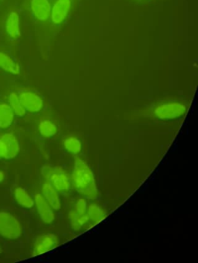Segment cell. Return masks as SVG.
Returning a JSON list of instances; mask_svg holds the SVG:
<instances>
[{
	"mask_svg": "<svg viewBox=\"0 0 198 263\" xmlns=\"http://www.w3.org/2000/svg\"><path fill=\"white\" fill-rule=\"evenodd\" d=\"M72 184L75 190L85 198L95 200L99 196L96 178L92 169L80 157L76 158L72 176Z\"/></svg>",
	"mask_w": 198,
	"mask_h": 263,
	"instance_id": "cell-1",
	"label": "cell"
},
{
	"mask_svg": "<svg viewBox=\"0 0 198 263\" xmlns=\"http://www.w3.org/2000/svg\"><path fill=\"white\" fill-rule=\"evenodd\" d=\"M43 177L60 193L70 190L71 182L66 172L59 167L44 166L41 170Z\"/></svg>",
	"mask_w": 198,
	"mask_h": 263,
	"instance_id": "cell-2",
	"label": "cell"
},
{
	"mask_svg": "<svg viewBox=\"0 0 198 263\" xmlns=\"http://www.w3.org/2000/svg\"><path fill=\"white\" fill-rule=\"evenodd\" d=\"M23 229L17 218L7 212H0V236L8 240H17L22 236Z\"/></svg>",
	"mask_w": 198,
	"mask_h": 263,
	"instance_id": "cell-3",
	"label": "cell"
},
{
	"mask_svg": "<svg viewBox=\"0 0 198 263\" xmlns=\"http://www.w3.org/2000/svg\"><path fill=\"white\" fill-rule=\"evenodd\" d=\"M187 107L183 103L167 102L159 104L153 110L155 117L160 120H173L185 114Z\"/></svg>",
	"mask_w": 198,
	"mask_h": 263,
	"instance_id": "cell-4",
	"label": "cell"
},
{
	"mask_svg": "<svg viewBox=\"0 0 198 263\" xmlns=\"http://www.w3.org/2000/svg\"><path fill=\"white\" fill-rule=\"evenodd\" d=\"M19 97L26 111L37 113L44 108V100L35 92L24 90L19 94Z\"/></svg>",
	"mask_w": 198,
	"mask_h": 263,
	"instance_id": "cell-5",
	"label": "cell"
},
{
	"mask_svg": "<svg viewBox=\"0 0 198 263\" xmlns=\"http://www.w3.org/2000/svg\"><path fill=\"white\" fill-rule=\"evenodd\" d=\"M59 244L57 236L52 233L41 235L36 239L33 248V256L44 254L54 249Z\"/></svg>",
	"mask_w": 198,
	"mask_h": 263,
	"instance_id": "cell-6",
	"label": "cell"
},
{
	"mask_svg": "<svg viewBox=\"0 0 198 263\" xmlns=\"http://www.w3.org/2000/svg\"><path fill=\"white\" fill-rule=\"evenodd\" d=\"M72 6V0H56L50 12L51 22L57 26L62 24L70 13Z\"/></svg>",
	"mask_w": 198,
	"mask_h": 263,
	"instance_id": "cell-7",
	"label": "cell"
},
{
	"mask_svg": "<svg viewBox=\"0 0 198 263\" xmlns=\"http://www.w3.org/2000/svg\"><path fill=\"white\" fill-rule=\"evenodd\" d=\"M0 145L3 149L4 159H13L20 152V144L13 133H6L0 136Z\"/></svg>",
	"mask_w": 198,
	"mask_h": 263,
	"instance_id": "cell-8",
	"label": "cell"
},
{
	"mask_svg": "<svg viewBox=\"0 0 198 263\" xmlns=\"http://www.w3.org/2000/svg\"><path fill=\"white\" fill-rule=\"evenodd\" d=\"M34 205L37 208V213L43 222L50 224L55 220V215L53 208L44 199V196L40 193L34 196Z\"/></svg>",
	"mask_w": 198,
	"mask_h": 263,
	"instance_id": "cell-9",
	"label": "cell"
},
{
	"mask_svg": "<svg viewBox=\"0 0 198 263\" xmlns=\"http://www.w3.org/2000/svg\"><path fill=\"white\" fill-rule=\"evenodd\" d=\"M32 13L37 21L46 22L50 17L51 4L49 0H31Z\"/></svg>",
	"mask_w": 198,
	"mask_h": 263,
	"instance_id": "cell-10",
	"label": "cell"
},
{
	"mask_svg": "<svg viewBox=\"0 0 198 263\" xmlns=\"http://www.w3.org/2000/svg\"><path fill=\"white\" fill-rule=\"evenodd\" d=\"M5 31L8 37L17 40L21 37V18L16 11L9 12L5 21Z\"/></svg>",
	"mask_w": 198,
	"mask_h": 263,
	"instance_id": "cell-11",
	"label": "cell"
},
{
	"mask_svg": "<svg viewBox=\"0 0 198 263\" xmlns=\"http://www.w3.org/2000/svg\"><path fill=\"white\" fill-rule=\"evenodd\" d=\"M42 196H44V199L48 201V204L51 206L53 210L58 211L61 209V202L58 192L48 181L44 183L43 185Z\"/></svg>",
	"mask_w": 198,
	"mask_h": 263,
	"instance_id": "cell-12",
	"label": "cell"
},
{
	"mask_svg": "<svg viewBox=\"0 0 198 263\" xmlns=\"http://www.w3.org/2000/svg\"><path fill=\"white\" fill-rule=\"evenodd\" d=\"M0 69L12 75H19L21 67L8 53L0 51Z\"/></svg>",
	"mask_w": 198,
	"mask_h": 263,
	"instance_id": "cell-13",
	"label": "cell"
},
{
	"mask_svg": "<svg viewBox=\"0 0 198 263\" xmlns=\"http://www.w3.org/2000/svg\"><path fill=\"white\" fill-rule=\"evenodd\" d=\"M15 113L7 103L0 104V129L6 130L13 125Z\"/></svg>",
	"mask_w": 198,
	"mask_h": 263,
	"instance_id": "cell-14",
	"label": "cell"
},
{
	"mask_svg": "<svg viewBox=\"0 0 198 263\" xmlns=\"http://www.w3.org/2000/svg\"><path fill=\"white\" fill-rule=\"evenodd\" d=\"M14 197L17 204L23 208L29 209L34 206V199L24 188L17 187L14 190Z\"/></svg>",
	"mask_w": 198,
	"mask_h": 263,
	"instance_id": "cell-15",
	"label": "cell"
},
{
	"mask_svg": "<svg viewBox=\"0 0 198 263\" xmlns=\"http://www.w3.org/2000/svg\"><path fill=\"white\" fill-rule=\"evenodd\" d=\"M88 221L97 224L106 217L107 213L104 208L96 204H92L87 208L86 212Z\"/></svg>",
	"mask_w": 198,
	"mask_h": 263,
	"instance_id": "cell-16",
	"label": "cell"
},
{
	"mask_svg": "<svg viewBox=\"0 0 198 263\" xmlns=\"http://www.w3.org/2000/svg\"><path fill=\"white\" fill-rule=\"evenodd\" d=\"M68 219L71 226L74 231H78L88 221L87 215H81L77 213L74 209L71 210L68 214Z\"/></svg>",
	"mask_w": 198,
	"mask_h": 263,
	"instance_id": "cell-17",
	"label": "cell"
},
{
	"mask_svg": "<svg viewBox=\"0 0 198 263\" xmlns=\"http://www.w3.org/2000/svg\"><path fill=\"white\" fill-rule=\"evenodd\" d=\"M38 131L42 137L49 138L56 135L57 128L53 121L45 119L39 124Z\"/></svg>",
	"mask_w": 198,
	"mask_h": 263,
	"instance_id": "cell-18",
	"label": "cell"
},
{
	"mask_svg": "<svg viewBox=\"0 0 198 263\" xmlns=\"http://www.w3.org/2000/svg\"><path fill=\"white\" fill-rule=\"evenodd\" d=\"M8 104H9V106L11 107L12 109H13L15 115L18 116V117H23V116L25 115L26 110L24 109L22 103H21L20 97H19L17 93L12 92L9 94V97H8Z\"/></svg>",
	"mask_w": 198,
	"mask_h": 263,
	"instance_id": "cell-19",
	"label": "cell"
},
{
	"mask_svg": "<svg viewBox=\"0 0 198 263\" xmlns=\"http://www.w3.org/2000/svg\"><path fill=\"white\" fill-rule=\"evenodd\" d=\"M64 146L67 152L73 155L78 154L82 149L81 141H79L78 138L74 136H70L64 140Z\"/></svg>",
	"mask_w": 198,
	"mask_h": 263,
	"instance_id": "cell-20",
	"label": "cell"
},
{
	"mask_svg": "<svg viewBox=\"0 0 198 263\" xmlns=\"http://www.w3.org/2000/svg\"><path fill=\"white\" fill-rule=\"evenodd\" d=\"M87 202L85 198H79L76 202L75 206H74V210L81 215H85L87 212Z\"/></svg>",
	"mask_w": 198,
	"mask_h": 263,
	"instance_id": "cell-21",
	"label": "cell"
},
{
	"mask_svg": "<svg viewBox=\"0 0 198 263\" xmlns=\"http://www.w3.org/2000/svg\"><path fill=\"white\" fill-rule=\"evenodd\" d=\"M5 177H6L5 173L2 170H0V183H2L4 181Z\"/></svg>",
	"mask_w": 198,
	"mask_h": 263,
	"instance_id": "cell-22",
	"label": "cell"
},
{
	"mask_svg": "<svg viewBox=\"0 0 198 263\" xmlns=\"http://www.w3.org/2000/svg\"><path fill=\"white\" fill-rule=\"evenodd\" d=\"M4 157V152L3 149H2V146L0 145V159H2Z\"/></svg>",
	"mask_w": 198,
	"mask_h": 263,
	"instance_id": "cell-23",
	"label": "cell"
},
{
	"mask_svg": "<svg viewBox=\"0 0 198 263\" xmlns=\"http://www.w3.org/2000/svg\"><path fill=\"white\" fill-rule=\"evenodd\" d=\"M0 253H1V247H0Z\"/></svg>",
	"mask_w": 198,
	"mask_h": 263,
	"instance_id": "cell-24",
	"label": "cell"
}]
</instances>
